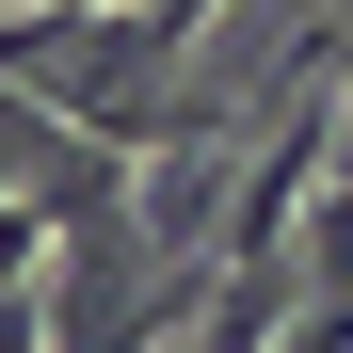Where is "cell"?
Returning <instances> with one entry per match:
<instances>
[{"mask_svg":"<svg viewBox=\"0 0 353 353\" xmlns=\"http://www.w3.org/2000/svg\"><path fill=\"white\" fill-rule=\"evenodd\" d=\"M129 17H145V32H161V48H193V32H209V17H225V0H129Z\"/></svg>","mask_w":353,"mask_h":353,"instance_id":"3957f363","label":"cell"},{"mask_svg":"<svg viewBox=\"0 0 353 353\" xmlns=\"http://www.w3.org/2000/svg\"><path fill=\"white\" fill-rule=\"evenodd\" d=\"M48 241H65V225H48V193H0V289H32Z\"/></svg>","mask_w":353,"mask_h":353,"instance_id":"7a4b0ae2","label":"cell"},{"mask_svg":"<svg viewBox=\"0 0 353 353\" xmlns=\"http://www.w3.org/2000/svg\"><path fill=\"white\" fill-rule=\"evenodd\" d=\"M337 112H353V32L321 48L305 81H289V112H273V145H257V176L225 193V321L209 337H273L289 305V225H305V176H321V145H337Z\"/></svg>","mask_w":353,"mask_h":353,"instance_id":"6da1fadb","label":"cell"}]
</instances>
